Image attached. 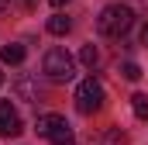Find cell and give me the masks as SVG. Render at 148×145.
Instances as JSON below:
<instances>
[{
  "mask_svg": "<svg viewBox=\"0 0 148 145\" xmlns=\"http://www.w3.org/2000/svg\"><path fill=\"white\" fill-rule=\"evenodd\" d=\"M131 24H134V10H131L127 3H110V7H103L100 17H97V31L103 38H124L131 31Z\"/></svg>",
  "mask_w": 148,
  "mask_h": 145,
  "instance_id": "6da1fadb",
  "label": "cell"
},
{
  "mask_svg": "<svg viewBox=\"0 0 148 145\" xmlns=\"http://www.w3.org/2000/svg\"><path fill=\"white\" fill-rule=\"evenodd\" d=\"M69 28H73V21H69L66 14H52V17H48V31H52V35H69Z\"/></svg>",
  "mask_w": 148,
  "mask_h": 145,
  "instance_id": "8992f818",
  "label": "cell"
},
{
  "mask_svg": "<svg viewBox=\"0 0 148 145\" xmlns=\"http://www.w3.org/2000/svg\"><path fill=\"white\" fill-rule=\"evenodd\" d=\"M0 86H3V72H0Z\"/></svg>",
  "mask_w": 148,
  "mask_h": 145,
  "instance_id": "5bb4252c",
  "label": "cell"
},
{
  "mask_svg": "<svg viewBox=\"0 0 148 145\" xmlns=\"http://www.w3.org/2000/svg\"><path fill=\"white\" fill-rule=\"evenodd\" d=\"M79 59H83V66H97L100 62V52H97V45H83V52H79Z\"/></svg>",
  "mask_w": 148,
  "mask_h": 145,
  "instance_id": "ba28073f",
  "label": "cell"
},
{
  "mask_svg": "<svg viewBox=\"0 0 148 145\" xmlns=\"http://www.w3.org/2000/svg\"><path fill=\"white\" fill-rule=\"evenodd\" d=\"M10 135H21V114L7 100H0V138H10Z\"/></svg>",
  "mask_w": 148,
  "mask_h": 145,
  "instance_id": "277c9868",
  "label": "cell"
},
{
  "mask_svg": "<svg viewBox=\"0 0 148 145\" xmlns=\"http://www.w3.org/2000/svg\"><path fill=\"white\" fill-rule=\"evenodd\" d=\"M48 3H52V7H62V3H69V0H48Z\"/></svg>",
  "mask_w": 148,
  "mask_h": 145,
  "instance_id": "7c38bea8",
  "label": "cell"
},
{
  "mask_svg": "<svg viewBox=\"0 0 148 145\" xmlns=\"http://www.w3.org/2000/svg\"><path fill=\"white\" fill-rule=\"evenodd\" d=\"M0 59H3L7 66L24 62V45H3V48H0Z\"/></svg>",
  "mask_w": 148,
  "mask_h": 145,
  "instance_id": "5b68a950",
  "label": "cell"
},
{
  "mask_svg": "<svg viewBox=\"0 0 148 145\" xmlns=\"http://www.w3.org/2000/svg\"><path fill=\"white\" fill-rule=\"evenodd\" d=\"M14 90H17L24 100H38V90L31 86V83H28V79H17V83H14Z\"/></svg>",
  "mask_w": 148,
  "mask_h": 145,
  "instance_id": "9c48e42d",
  "label": "cell"
},
{
  "mask_svg": "<svg viewBox=\"0 0 148 145\" xmlns=\"http://www.w3.org/2000/svg\"><path fill=\"white\" fill-rule=\"evenodd\" d=\"M24 3H35V0H24Z\"/></svg>",
  "mask_w": 148,
  "mask_h": 145,
  "instance_id": "9a60e30c",
  "label": "cell"
},
{
  "mask_svg": "<svg viewBox=\"0 0 148 145\" xmlns=\"http://www.w3.org/2000/svg\"><path fill=\"white\" fill-rule=\"evenodd\" d=\"M141 45H145V48H148V24H145V28H141Z\"/></svg>",
  "mask_w": 148,
  "mask_h": 145,
  "instance_id": "8fae6325",
  "label": "cell"
},
{
  "mask_svg": "<svg viewBox=\"0 0 148 145\" xmlns=\"http://www.w3.org/2000/svg\"><path fill=\"white\" fill-rule=\"evenodd\" d=\"M131 107H134V114H138L141 121H148V97L145 93H134V97H131Z\"/></svg>",
  "mask_w": 148,
  "mask_h": 145,
  "instance_id": "52a82bcc",
  "label": "cell"
},
{
  "mask_svg": "<svg viewBox=\"0 0 148 145\" xmlns=\"http://www.w3.org/2000/svg\"><path fill=\"white\" fill-rule=\"evenodd\" d=\"M100 107H103V86H100V79L86 76L76 86V110L79 114H97Z\"/></svg>",
  "mask_w": 148,
  "mask_h": 145,
  "instance_id": "3957f363",
  "label": "cell"
},
{
  "mask_svg": "<svg viewBox=\"0 0 148 145\" xmlns=\"http://www.w3.org/2000/svg\"><path fill=\"white\" fill-rule=\"evenodd\" d=\"M7 3H10V0H0V14H3V10H7Z\"/></svg>",
  "mask_w": 148,
  "mask_h": 145,
  "instance_id": "4fadbf2b",
  "label": "cell"
},
{
  "mask_svg": "<svg viewBox=\"0 0 148 145\" xmlns=\"http://www.w3.org/2000/svg\"><path fill=\"white\" fill-rule=\"evenodd\" d=\"M41 69H45V76H48L52 83H69V79L76 76V62H73V55H69L62 45H55V48L45 52Z\"/></svg>",
  "mask_w": 148,
  "mask_h": 145,
  "instance_id": "7a4b0ae2",
  "label": "cell"
},
{
  "mask_svg": "<svg viewBox=\"0 0 148 145\" xmlns=\"http://www.w3.org/2000/svg\"><path fill=\"white\" fill-rule=\"evenodd\" d=\"M121 76L131 79V83H138V79H141V66H138V62H124V66H121Z\"/></svg>",
  "mask_w": 148,
  "mask_h": 145,
  "instance_id": "30bf717a",
  "label": "cell"
}]
</instances>
